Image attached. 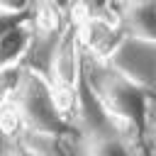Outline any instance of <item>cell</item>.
Segmentation results:
<instances>
[{"mask_svg":"<svg viewBox=\"0 0 156 156\" xmlns=\"http://www.w3.org/2000/svg\"><path fill=\"white\" fill-rule=\"evenodd\" d=\"M83 80L88 83L93 95L100 100L102 110L110 115L117 129L129 127L136 134H144V129L151 122V93L149 90L124 80L107 63L85 58V54H83Z\"/></svg>","mask_w":156,"mask_h":156,"instance_id":"cell-1","label":"cell"},{"mask_svg":"<svg viewBox=\"0 0 156 156\" xmlns=\"http://www.w3.org/2000/svg\"><path fill=\"white\" fill-rule=\"evenodd\" d=\"M10 107L17 112L24 132H37V134H61L68 136L73 127L63 119L54 102V93L44 78V73L34 68H24L22 80L10 100Z\"/></svg>","mask_w":156,"mask_h":156,"instance_id":"cell-2","label":"cell"},{"mask_svg":"<svg viewBox=\"0 0 156 156\" xmlns=\"http://www.w3.org/2000/svg\"><path fill=\"white\" fill-rule=\"evenodd\" d=\"M44 78L54 93V102H56L58 112L71 124L76 95H78V88L83 80V49H80L73 22H68L63 27V32L56 37V41L49 51V71Z\"/></svg>","mask_w":156,"mask_h":156,"instance_id":"cell-3","label":"cell"},{"mask_svg":"<svg viewBox=\"0 0 156 156\" xmlns=\"http://www.w3.org/2000/svg\"><path fill=\"white\" fill-rule=\"evenodd\" d=\"M107 66L124 80L151 93L154 76H156V41L124 37L115 49V54L110 56Z\"/></svg>","mask_w":156,"mask_h":156,"instance_id":"cell-4","label":"cell"},{"mask_svg":"<svg viewBox=\"0 0 156 156\" xmlns=\"http://www.w3.org/2000/svg\"><path fill=\"white\" fill-rule=\"evenodd\" d=\"M119 27L124 37L156 41V2L119 5Z\"/></svg>","mask_w":156,"mask_h":156,"instance_id":"cell-5","label":"cell"},{"mask_svg":"<svg viewBox=\"0 0 156 156\" xmlns=\"http://www.w3.org/2000/svg\"><path fill=\"white\" fill-rule=\"evenodd\" d=\"M32 41H34V32H32V27L27 22L10 29L7 34H2L0 37V68L22 63V58L27 56Z\"/></svg>","mask_w":156,"mask_h":156,"instance_id":"cell-6","label":"cell"},{"mask_svg":"<svg viewBox=\"0 0 156 156\" xmlns=\"http://www.w3.org/2000/svg\"><path fill=\"white\" fill-rule=\"evenodd\" d=\"M29 12H32V24L44 37H54V39L71 22L68 20V7H61L56 2H39V5L29 7Z\"/></svg>","mask_w":156,"mask_h":156,"instance_id":"cell-7","label":"cell"},{"mask_svg":"<svg viewBox=\"0 0 156 156\" xmlns=\"http://www.w3.org/2000/svg\"><path fill=\"white\" fill-rule=\"evenodd\" d=\"M85 156H132V149L127 146V141L119 134H112V136L88 139Z\"/></svg>","mask_w":156,"mask_h":156,"instance_id":"cell-8","label":"cell"},{"mask_svg":"<svg viewBox=\"0 0 156 156\" xmlns=\"http://www.w3.org/2000/svg\"><path fill=\"white\" fill-rule=\"evenodd\" d=\"M29 17V5L24 2H0V37L7 34L10 29L24 24Z\"/></svg>","mask_w":156,"mask_h":156,"instance_id":"cell-9","label":"cell"},{"mask_svg":"<svg viewBox=\"0 0 156 156\" xmlns=\"http://www.w3.org/2000/svg\"><path fill=\"white\" fill-rule=\"evenodd\" d=\"M24 63H15V66H5L0 68V107L10 105L20 80H22V73H24Z\"/></svg>","mask_w":156,"mask_h":156,"instance_id":"cell-10","label":"cell"},{"mask_svg":"<svg viewBox=\"0 0 156 156\" xmlns=\"http://www.w3.org/2000/svg\"><path fill=\"white\" fill-rule=\"evenodd\" d=\"M15 146H17V141L5 132V127L0 124V156H10L12 151H15Z\"/></svg>","mask_w":156,"mask_h":156,"instance_id":"cell-11","label":"cell"},{"mask_svg":"<svg viewBox=\"0 0 156 156\" xmlns=\"http://www.w3.org/2000/svg\"><path fill=\"white\" fill-rule=\"evenodd\" d=\"M10 156H39V154H34V151H29V149H24V146H15V151L10 154Z\"/></svg>","mask_w":156,"mask_h":156,"instance_id":"cell-12","label":"cell"}]
</instances>
